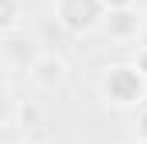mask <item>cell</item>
Wrapping results in <instances>:
<instances>
[{"instance_id":"4fadbf2b","label":"cell","mask_w":147,"mask_h":144,"mask_svg":"<svg viewBox=\"0 0 147 144\" xmlns=\"http://www.w3.org/2000/svg\"><path fill=\"white\" fill-rule=\"evenodd\" d=\"M144 28H147V17H144Z\"/></svg>"},{"instance_id":"7a4b0ae2","label":"cell","mask_w":147,"mask_h":144,"mask_svg":"<svg viewBox=\"0 0 147 144\" xmlns=\"http://www.w3.org/2000/svg\"><path fill=\"white\" fill-rule=\"evenodd\" d=\"M55 24L72 38L92 35L106 21V3L103 0H51Z\"/></svg>"},{"instance_id":"ba28073f","label":"cell","mask_w":147,"mask_h":144,"mask_svg":"<svg viewBox=\"0 0 147 144\" xmlns=\"http://www.w3.org/2000/svg\"><path fill=\"white\" fill-rule=\"evenodd\" d=\"M134 137H140V141H147V107L137 113V120H134Z\"/></svg>"},{"instance_id":"6da1fadb","label":"cell","mask_w":147,"mask_h":144,"mask_svg":"<svg viewBox=\"0 0 147 144\" xmlns=\"http://www.w3.org/2000/svg\"><path fill=\"white\" fill-rule=\"evenodd\" d=\"M96 93L113 110H137L147 103V75L134 62H113L99 72Z\"/></svg>"},{"instance_id":"277c9868","label":"cell","mask_w":147,"mask_h":144,"mask_svg":"<svg viewBox=\"0 0 147 144\" xmlns=\"http://www.w3.org/2000/svg\"><path fill=\"white\" fill-rule=\"evenodd\" d=\"M65 75H69V65L55 52H41L34 62H31V69H28V79L34 82L38 89H58L65 82Z\"/></svg>"},{"instance_id":"8992f818","label":"cell","mask_w":147,"mask_h":144,"mask_svg":"<svg viewBox=\"0 0 147 144\" xmlns=\"http://www.w3.org/2000/svg\"><path fill=\"white\" fill-rule=\"evenodd\" d=\"M14 117H17V124L28 134H41V127H45V110L38 107L34 100H21L17 110H14Z\"/></svg>"},{"instance_id":"9c48e42d","label":"cell","mask_w":147,"mask_h":144,"mask_svg":"<svg viewBox=\"0 0 147 144\" xmlns=\"http://www.w3.org/2000/svg\"><path fill=\"white\" fill-rule=\"evenodd\" d=\"M130 62H134V65H137V69L147 75V45H140V48L134 52V58H130Z\"/></svg>"},{"instance_id":"3957f363","label":"cell","mask_w":147,"mask_h":144,"mask_svg":"<svg viewBox=\"0 0 147 144\" xmlns=\"http://www.w3.org/2000/svg\"><path fill=\"white\" fill-rule=\"evenodd\" d=\"M103 31H106V38H110V41L127 45V41H137L147 28H144V17H140L134 7H113V10H106Z\"/></svg>"},{"instance_id":"30bf717a","label":"cell","mask_w":147,"mask_h":144,"mask_svg":"<svg viewBox=\"0 0 147 144\" xmlns=\"http://www.w3.org/2000/svg\"><path fill=\"white\" fill-rule=\"evenodd\" d=\"M106 3V10H113V7H134L137 0H103Z\"/></svg>"},{"instance_id":"7c38bea8","label":"cell","mask_w":147,"mask_h":144,"mask_svg":"<svg viewBox=\"0 0 147 144\" xmlns=\"http://www.w3.org/2000/svg\"><path fill=\"white\" fill-rule=\"evenodd\" d=\"M123 144H147V141H140V137H130V141H123Z\"/></svg>"},{"instance_id":"52a82bcc","label":"cell","mask_w":147,"mask_h":144,"mask_svg":"<svg viewBox=\"0 0 147 144\" xmlns=\"http://www.w3.org/2000/svg\"><path fill=\"white\" fill-rule=\"evenodd\" d=\"M24 24V0H0V31H17Z\"/></svg>"},{"instance_id":"5b68a950","label":"cell","mask_w":147,"mask_h":144,"mask_svg":"<svg viewBox=\"0 0 147 144\" xmlns=\"http://www.w3.org/2000/svg\"><path fill=\"white\" fill-rule=\"evenodd\" d=\"M38 55H41V48L34 45V38H28V31H3V58H7V65H17V69H31V62H34Z\"/></svg>"},{"instance_id":"8fae6325","label":"cell","mask_w":147,"mask_h":144,"mask_svg":"<svg viewBox=\"0 0 147 144\" xmlns=\"http://www.w3.org/2000/svg\"><path fill=\"white\" fill-rule=\"evenodd\" d=\"M21 144H48V141H45V134H28Z\"/></svg>"}]
</instances>
